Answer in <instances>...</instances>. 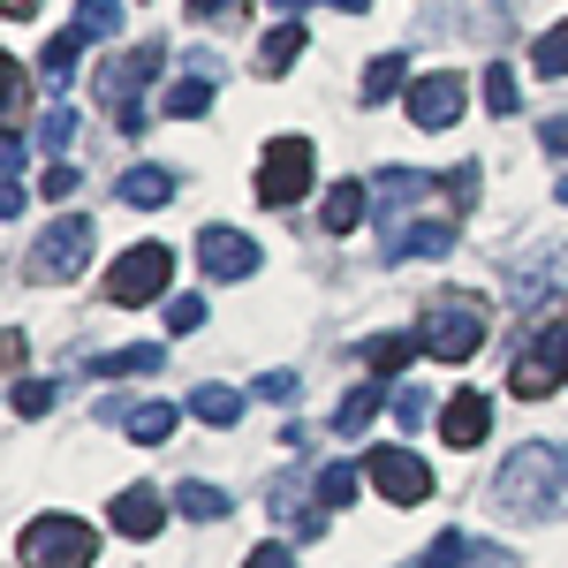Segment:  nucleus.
Segmentation results:
<instances>
[{"instance_id": "4468645a", "label": "nucleus", "mask_w": 568, "mask_h": 568, "mask_svg": "<svg viewBox=\"0 0 568 568\" xmlns=\"http://www.w3.org/2000/svg\"><path fill=\"white\" fill-rule=\"evenodd\" d=\"M455 251V220H433V227H394L387 258H447Z\"/></svg>"}, {"instance_id": "1a4fd4ad", "label": "nucleus", "mask_w": 568, "mask_h": 568, "mask_svg": "<svg viewBox=\"0 0 568 568\" xmlns=\"http://www.w3.org/2000/svg\"><path fill=\"white\" fill-rule=\"evenodd\" d=\"M160 61H168V53H160V39H152V45H136V53H122V61L99 77L106 99H114V122H122L130 136L144 130V99H136V91H144V77H160Z\"/></svg>"}, {"instance_id": "a211bd4d", "label": "nucleus", "mask_w": 568, "mask_h": 568, "mask_svg": "<svg viewBox=\"0 0 568 568\" xmlns=\"http://www.w3.org/2000/svg\"><path fill=\"white\" fill-rule=\"evenodd\" d=\"M122 433H130L136 447H160V439H175V402H136V409H122Z\"/></svg>"}, {"instance_id": "5701e85b", "label": "nucleus", "mask_w": 568, "mask_h": 568, "mask_svg": "<svg viewBox=\"0 0 568 568\" xmlns=\"http://www.w3.org/2000/svg\"><path fill=\"white\" fill-rule=\"evenodd\" d=\"M379 402H387V387H379V379H372V387H356L349 402L334 409V433H342V439H356L364 425H372V417H379Z\"/></svg>"}, {"instance_id": "cd10ccee", "label": "nucleus", "mask_w": 568, "mask_h": 568, "mask_svg": "<svg viewBox=\"0 0 568 568\" xmlns=\"http://www.w3.org/2000/svg\"><path fill=\"white\" fill-rule=\"evenodd\" d=\"M77 53H84V39H77V31H61V39H53V45L39 53V69H45V84H53V91L69 84V69H77Z\"/></svg>"}, {"instance_id": "412c9836", "label": "nucleus", "mask_w": 568, "mask_h": 568, "mask_svg": "<svg viewBox=\"0 0 568 568\" xmlns=\"http://www.w3.org/2000/svg\"><path fill=\"white\" fill-rule=\"evenodd\" d=\"M296 53H304V23H281V31H265V39H258V69H265V77H281V69H296Z\"/></svg>"}, {"instance_id": "a18cd8bd", "label": "nucleus", "mask_w": 568, "mask_h": 568, "mask_svg": "<svg viewBox=\"0 0 568 568\" xmlns=\"http://www.w3.org/2000/svg\"><path fill=\"white\" fill-rule=\"evenodd\" d=\"M561 205H568V175H561Z\"/></svg>"}, {"instance_id": "dca6fc26", "label": "nucleus", "mask_w": 568, "mask_h": 568, "mask_svg": "<svg viewBox=\"0 0 568 568\" xmlns=\"http://www.w3.org/2000/svg\"><path fill=\"white\" fill-rule=\"evenodd\" d=\"M364 213H372V190H364V182H334V190H326V205H318L326 235H349Z\"/></svg>"}, {"instance_id": "7c9ffc66", "label": "nucleus", "mask_w": 568, "mask_h": 568, "mask_svg": "<svg viewBox=\"0 0 568 568\" xmlns=\"http://www.w3.org/2000/svg\"><path fill=\"white\" fill-rule=\"evenodd\" d=\"M470 554H478V546H470L463 530H439L433 546H425V561H417V568H463V561H470Z\"/></svg>"}, {"instance_id": "37998d69", "label": "nucleus", "mask_w": 568, "mask_h": 568, "mask_svg": "<svg viewBox=\"0 0 568 568\" xmlns=\"http://www.w3.org/2000/svg\"><path fill=\"white\" fill-rule=\"evenodd\" d=\"M190 8H197V16H213V8H235V0H190Z\"/></svg>"}, {"instance_id": "6e6552de", "label": "nucleus", "mask_w": 568, "mask_h": 568, "mask_svg": "<svg viewBox=\"0 0 568 568\" xmlns=\"http://www.w3.org/2000/svg\"><path fill=\"white\" fill-rule=\"evenodd\" d=\"M364 478H372V493H379L387 508H425V500H433V470H425V455H409V447H372Z\"/></svg>"}, {"instance_id": "2eb2a0df", "label": "nucleus", "mask_w": 568, "mask_h": 568, "mask_svg": "<svg viewBox=\"0 0 568 568\" xmlns=\"http://www.w3.org/2000/svg\"><path fill=\"white\" fill-rule=\"evenodd\" d=\"M114 197H122L130 213H152V205L175 197V175H168V168H130V175L114 182Z\"/></svg>"}, {"instance_id": "4be33fe9", "label": "nucleus", "mask_w": 568, "mask_h": 568, "mask_svg": "<svg viewBox=\"0 0 568 568\" xmlns=\"http://www.w3.org/2000/svg\"><path fill=\"white\" fill-rule=\"evenodd\" d=\"M190 417H197V425H235V417H243V394L205 379V387L190 394Z\"/></svg>"}, {"instance_id": "f8f14e48", "label": "nucleus", "mask_w": 568, "mask_h": 568, "mask_svg": "<svg viewBox=\"0 0 568 568\" xmlns=\"http://www.w3.org/2000/svg\"><path fill=\"white\" fill-rule=\"evenodd\" d=\"M168 516H175V500H160L152 485H122L114 508H106V530H122V538H160Z\"/></svg>"}, {"instance_id": "39448f33", "label": "nucleus", "mask_w": 568, "mask_h": 568, "mask_svg": "<svg viewBox=\"0 0 568 568\" xmlns=\"http://www.w3.org/2000/svg\"><path fill=\"white\" fill-rule=\"evenodd\" d=\"M168 281H175V251L168 243H136V251H122V258L106 265V304H160L168 296Z\"/></svg>"}, {"instance_id": "ea45409f", "label": "nucleus", "mask_w": 568, "mask_h": 568, "mask_svg": "<svg viewBox=\"0 0 568 568\" xmlns=\"http://www.w3.org/2000/svg\"><path fill=\"white\" fill-rule=\"evenodd\" d=\"M425 409H433V402H425V394H417V387H409V394H402V402H394V417H402V425H417Z\"/></svg>"}, {"instance_id": "f3484780", "label": "nucleus", "mask_w": 568, "mask_h": 568, "mask_svg": "<svg viewBox=\"0 0 568 568\" xmlns=\"http://www.w3.org/2000/svg\"><path fill=\"white\" fill-rule=\"evenodd\" d=\"M168 356H160V342H130V349H106V356H91V372L99 379H144V372H160Z\"/></svg>"}, {"instance_id": "c756f323", "label": "nucleus", "mask_w": 568, "mask_h": 568, "mask_svg": "<svg viewBox=\"0 0 568 568\" xmlns=\"http://www.w3.org/2000/svg\"><path fill=\"white\" fill-rule=\"evenodd\" d=\"M356 485H364V478H356L349 463H326V470H318V500H326V508H349Z\"/></svg>"}, {"instance_id": "79ce46f5", "label": "nucleus", "mask_w": 568, "mask_h": 568, "mask_svg": "<svg viewBox=\"0 0 568 568\" xmlns=\"http://www.w3.org/2000/svg\"><path fill=\"white\" fill-rule=\"evenodd\" d=\"M273 8H281V16H304V8H311V0H273Z\"/></svg>"}, {"instance_id": "473e14b6", "label": "nucleus", "mask_w": 568, "mask_h": 568, "mask_svg": "<svg viewBox=\"0 0 568 568\" xmlns=\"http://www.w3.org/2000/svg\"><path fill=\"white\" fill-rule=\"evenodd\" d=\"M69 136H77V114H69V106H45V122H39V144H45V152H61Z\"/></svg>"}, {"instance_id": "0eeeda50", "label": "nucleus", "mask_w": 568, "mask_h": 568, "mask_svg": "<svg viewBox=\"0 0 568 568\" xmlns=\"http://www.w3.org/2000/svg\"><path fill=\"white\" fill-rule=\"evenodd\" d=\"M311 175H318V160H311V136H273L258 160V205H304Z\"/></svg>"}, {"instance_id": "f704fd0d", "label": "nucleus", "mask_w": 568, "mask_h": 568, "mask_svg": "<svg viewBox=\"0 0 568 568\" xmlns=\"http://www.w3.org/2000/svg\"><path fill=\"white\" fill-rule=\"evenodd\" d=\"M0 77H8V136H16L23 130V61H8Z\"/></svg>"}, {"instance_id": "58836bf2", "label": "nucleus", "mask_w": 568, "mask_h": 568, "mask_svg": "<svg viewBox=\"0 0 568 568\" xmlns=\"http://www.w3.org/2000/svg\"><path fill=\"white\" fill-rule=\"evenodd\" d=\"M258 402H296V372H265V379H258Z\"/></svg>"}, {"instance_id": "c85d7f7f", "label": "nucleus", "mask_w": 568, "mask_h": 568, "mask_svg": "<svg viewBox=\"0 0 568 568\" xmlns=\"http://www.w3.org/2000/svg\"><path fill=\"white\" fill-rule=\"evenodd\" d=\"M516 99H524L516 69H508V61H493V69H485V106H493V114H516Z\"/></svg>"}, {"instance_id": "2f4dec72", "label": "nucleus", "mask_w": 568, "mask_h": 568, "mask_svg": "<svg viewBox=\"0 0 568 568\" xmlns=\"http://www.w3.org/2000/svg\"><path fill=\"white\" fill-rule=\"evenodd\" d=\"M8 409H16V417H45V409H53V387H45V379H16Z\"/></svg>"}, {"instance_id": "4c0bfd02", "label": "nucleus", "mask_w": 568, "mask_h": 568, "mask_svg": "<svg viewBox=\"0 0 568 568\" xmlns=\"http://www.w3.org/2000/svg\"><path fill=\"white\" fill-rule=\"evenodd\" d=\"M77 168H69V160H53V168H45V197H77Z\"/></svg>"}, {"instance_id": "ddd939ff", "label": "nucleus", "mask_w": 568, "mask_h": 568, "mask_svg": "<svg viewBox=\"0 0 568 568\" xmlns=\"http://www.w3.org/2000/svg\"><path fill=\"white\" fill-rule=\"evenodd\" d=\"M485 433H493V402L478 387H455L447 409H439V439L447 447H485Z\"/></svg>"}, {"instance_id": "a878e982", "label": "nucleus", "mask_w": 568, "mask_h": 568, "mask_svg": "<svg viewBox=\"0 0 568 568\" xmlns=\"http://www.w3.org/2000/svg\"><path fill=\"white\" fill-rule=\"evenodd\" d=\"M530 69H538V77H568V16L538 31V45H530Z\"/></svg>"}, {"instance_id": "f03ea898", "label": "nucleus", "mask_w": 568, "mask_h": 568, "mask_svg": "<svg viewBox=\"0 0 568 568\" xmlns=\"http://www.w3.org/2000/svg\"><path fill=\"white\" fill-rule=\"evenodd\" d=\"M16 561L23 568H99V524L69 516V508H45L16 530Z\"/></svg>"}, {"instance_id": "e433bc0d", "label": "nucleus", "mask_w": 568, "mask_h": 568, "mask_svg": "<svg viewBox=\"0 0 568 568\" xmlns=\"http://www.w3.org/2000/svg\"><path fill=\"white\" fill-rule=\"evenodd\" d=\"M243 568H296V554H288V546H273V538H265V546H251V554H243Z\"/></svg>"}, {"instance_id": "f257e3e1", "label": "nucleus", "mask_w": 568, "mask_h": 568, "mask_svg": "<svg viewBox=\"0 0 568 568\" xmlns=\"http://www.w3.org/2000/svg\"><path fill=\"white\" fill-rule=\"evenodd\" d=\"M493 500H500L508 516H530V524L561 516V508H568V447H561V439H524L516 455H500V470H493Z\"/></svg>"}, {"instance_id": "c9c22d12", "label": "nucleus", "mask_w": 568, "mask_h": 568, "mask_svg": "<svg viewBox=\"0 0 568 568\" xmlns=\"http://www.w3.org/2000/svg\"><path fill=\"white\" fill-rule=\"evenodd\" d=\"M538 144H546L554 160H568V114H546V122H538Z\"/></svg>"}, {"instance_id": "9b49d317", "label": "nucleus", "mask_w": 568, "mask_h": 568, "mask_svg": "<svg viewBox=\"0 0 568 568\" xmlns=\"http://www.w3.org/2000/svg\"><path fill=\"white\" fill-rule=\"evenodd\" d=\"M197 265H205L213 281H251L265 258H258V243H251L243 227H220V220H205V227H197Z\"/></svg>"}, {"instance_id": "423d86ee", "label": "nucleus", "mask_w": 568, "mask_h": 568, "mask_svg": "<svg viewBox=\"0 0 568 568\" xmlns=\"http://www.w3.org/2000/svg\"><path fill=\"white\" fill-rule=\"evenodd\" d=\"M508 387L524 394V402H546L554 387H568V318H554V326L530 334V349L508 364Z\"/></svg>"}, {"instance_id": "a19ab883", "label": "nucleus", "mask_w": 568, "mask_h": 568, "mask_svg": "<svg viewBox=\"0 0 568 568\" xmlns=\"http://www.w3.org/2000/svg\"><path fill=\"white\" fill-rule=\"evenodd\" d=\"M0 16H8V23H31V16H39V0H0Z\"/></svg>"}, {"instance_id": "6ab92c4d", "label": "nucleus", "mask_w": 568, "mask_h": 568, "mask_svg": "<svg viewBox=\"0 0 568 568\" xmlns=\"http://www.w3.org/2000/svg\"><path fill=\"white\" fill-rule=\"evenodd\" d=\"M394 91H409V61H402V53H379V61L364 69V84H356V99H364V106H387Z\"/></svg>"}, {"instance_id": "72a5a7b5", "label": "nucleus", "mask_w": 568, "mask_h": 568, "mask_svg": "<svg viewBox=\"0 0 568 568\" xmlns=\"http://www.w3.org/2000/svg\"><path fill=\"white\" fill-rule=\"evenodd\" d=\"M205 326V304L197 296H168V334H197Z\"/></svg>"}, {"instance_id": "20e7f679", "label": "nucleus", "mask_w": 568, "mask_h": 568, "mask_svg": "<svg viewBox=\"0 0 568 568\" xmlns=\"http://www.w3.org/2000/svg\"><path fill=\"white\" fill-rule=\"evenodd\" d=\"M91 251H99V227H91V213H61L53 227H39L31 235V258H23V273L31 281H77L91 265Z\"/></svg>"}, {"instance_id": "b1692460", "label": "nucleus", "mask_w": 568, "mask_h": 568, "mask_svg": "<svg viewBox=\"0 0 568 568\" xmlns=\"http://www.w3.org/2000/svg\"><path fill=\"white\" fill-rule=\"evenodd\" d=\"M213 91H220V77H197V69H190V77L168 91V114H175V122H197V114L213 106Z\"/></svg>"}, {"instance_id": "c03bdc74", "label": "nucleus", "mask_w": 568, "mask_h": 568, "mask_svg": "<svg viewBox=\"0 0 568 568\" xmlns=\"http://www.w3.org/2000/svg\"><path fill=\"white\" fill-rule=\"evenodd\" d=\"M334 8H349V16H356V8H372V0H334Z\"/></svg>"}, {"instance_id": "7ed1b4c3", "label": "nucleus", "mask_w": 568, "mask_h": 568, "mask_svg": "<svg viewBox=\"0 0 568 568\" xmlns=\"http://www.w3.org/2000/svg\"><path fill=\"white\" fill-rule=\"evenodd\" d=\"M417 342H425V356H439V364H470V356L485 349V304L478 296H433Z\"/></svg>"}, {"instance_id": "9d476101", "label": "nucleus", "mask_w": 568, "mask_h": 568, "mask_svg": "<svg viewBox=\"0 0 568 568\" xmlns=\"http://www.w3.org/2000/svg\"><path fill=\"white\" fill-rule=\"evenodd\" d=\"M402 99H409V122H417V130H455V122H463V106H470V91H463V77H455V69L417 77Z\"/></svg>"}, {"instance_id": "aec40b11", "label": "nucleus", "mask_w": 568, "mask_h": 568, "mask_svg": "<svg viewBox=\"0 0 568 568\" xmlns=\"http://www.w3.org/2000/svg\"><path fill=\"white\" fill-rule=\"evenodd\" d=\"M175 516H190V524H220V516H227V493L205 485V478H190V485H175Z\"/></svg>"}, {"instance_id": "bb28decb", "label": "nucleus", "mask_w": 568, "mask_h": 568, "mask_svg": "<svg viewBox=\"0 0 568 568\" xmlns=\"http://www.w3.org/2000/svg\"><path fill=\"white\" fill-rule=\"evenodd\" d=\"M114 23H122V0H77V23H69V31H77V39H114Z\"/></svg>"}, {"instance_id": "393cba45", "label": "nucleus", "mask_w": 568, "mask_h": 568, "mask_svg": "<svg viewBox=\"0 0 568 568\" xmlns=\"http://www.w3.org/2000/svg\"><path fill=\"white\" fill-rule=\"evenodd\" d=\"M409 356H425L417 334H372V342H364V364H372V372H402Z\"/></svg>"}]
</instances>
